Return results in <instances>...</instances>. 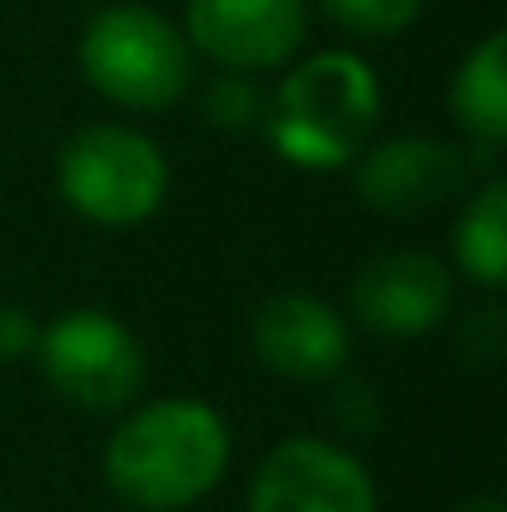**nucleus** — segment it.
<instances>
[{"mask_svg": "<svg viewBox=\"0 0 507 512\" xmlns=\"http://www.w3.org/2000/svg\"><path fill=\"white\" fill-rule=\"evenodd\" d=\"M249 343L269 373L294 383L329 378L348 363V324L319 294H274L254 314Z\"/></svg>", "mask_w": 507, "mask_h": 512, "instance_id": "nucleus-10", "label": "nucleus"}, {"mask_svg": "<svg viewBox=\"0 0 507 512\" xmlns=\"http://www.w3.org/2000/svg\"><path fill=\"white\" fill-rule=\"evenodd\" d=\"M249 512H378L368 468L324 438H284L249 478Z\"/></svg>", "mask_w": 507, "mask_h": 512, "instance_id": "nucleus-6", "label": "nucleus"}, {"mask_svg": "<svg viewBox=\"0 0 507 512\" xmlns=\"http://www.w3.org/2000/svg\"><path fill=\"white\" fill-rule=\"evenodd\" d=\"M309 35L304 0H189L184 5V40L204 50L224 70H274L299 55Z\"/></svg>", "mask_w": 507, "mask_h": 512, "instance_id": "nucleus-7", "label": "nucleus"}, {"mask_svg": "<svg viewBox=\"0 0 507 512\" xmlns=\"http://www.w3.org/2000/svg\"><path fill=\"white\" fill-rule=\"evenodd\" d=\"M453 259L483 289H503L507 284V184L503 179L483 184L468 199V209L458 214Z\"/></svg>", "mask_w": 507, "mask_h": 512, "instance_id": "nucleus-12", "label": "nucleus"}, {"mask_svg": "<svg viewBox=\"0 0 507 512\" xmlns=\"http://www.w3.org/2000/svg\"><path fill=\"white\" fill-rule=\"evenodd\" d=\"M55 184L80 219L100 229H135L160 214L169 165L160 145L130 125H85L60 145Z\"/></svg>", "mask_w": 507, "mask_h": 512, "instance_id": "nucleus-4", "label": "nucleus"}, {"mask_svg": "<svg viewBox=\"0 0 507 512\" xmlns=\"http://www.w3.org/2000/svg\"><path fill=\"white\" fill-rule=\"evenodd\" d=\"M448 105H453V120L483 145V150H498L507 140V35L493 30L483 35L458 75H453V90H448Z\"/></svg>", "mask_w": 507, "mask_h": 512, "instance_id": "nucleus-11", "label": "nucleus"}, {"mask_svg": "<svg viewBox=\"0 0 507 512\" xmlns=\"http://www.w3.org/2000/svg\"><path fill=\"white\" fill-rule=\"evenodd\" d=\"M209 120L239 130V125L259 120V95H254L244 80H219V85L209 90Z\"/></svg>", "mask_w": 507, "mask_h": 512, "instance_id": "nucleus-14", "label": "nucleus"}, {"mask_svg": "<svg viewBox=\"0 0 507 512\" xmlns=\"http://www.w3.org/2000/svg\"><path fill=\"white\" fill-rule=\"evenodd\" d=\"M458 512H503V503H498L493 493H483V498H468V503H463Z\"/></svg>", "mask_w": 507, "mask_h": 512, "instance_id": "nucleus-16", "label": "nucleus"}, {"mask_svg": "<svg viewBox=\"0 0 507 512\" xmlns=\"http://www.w3.org/2000/svg\"><path fill=\"white\" fill-rule=\"evenodd\" d=\"M80 70L105 100L160 115L184 100L194 80V55L184 30H174L160 10L105 5L80 35Z\"/></svg>", "mask_w": 507, "mask_h": 512, "instance_id": "nucleus-3", "label": "nucleus"}, {"mask_svg": "<svg viewBox=\"0 0 507 512\" xmlns=\"http://www.w3.org/2000/svg\"><path fill=\"white\" fill-rule=\"evenodd\" d=\"M353 319L378 339H418L443 324L453 309V279L448 269L423 249H393L368 259L348 284Z\"/></svg>", "mask_w": 507, "mask_h": 512, "instance_id": "nucleus-8", "label": "nucleus"}, {"mask_svg": "<svg viewBox=\"0 0 507 512\" xmlns=\"http://www.w3.org/2000/svg\"><path fill=\"white\" fill-rule=\"evenodd\" d=\"M423 0H324V15L358 40H393L418 20Z\"/></svg>", "mask_w": 507, "mask_h": 512, "instance_id": "nucleus-13", "label": "nucleus"}, {"mask_svg": "<svg viewBox=\"0 0 507 512\" xmlns=\"http://www.w3.org/2000/svg\"><path fill=\"white\" fill-rule=\"evenodd\" d=\"M229 448V428L209 403L155 398L110 433L105 483L140 512H179L219 488Z\"/></svg>", "mask_w": 507, "mask_h": 512, "instance_id": "nucleus-1", "label": "nucleus"}, {"mask_svg": "<svg viewBox=\"0 0 507 512\" xmlns=\"http://www.w3.org/2000/svg\"><path fill=\"white\" fill-rule=\"evenodd\" d=\"M468 184V155L448 140L428 135H393L358 155V194L378 214L413 219L438 209Z\"/></svg>", "mask_w": 507, "mask_h": 512, "instance_id": "nucleus-9", "label": "nucleus"}, {"mask_svg": "<svg viewBox=\"0 0 507 512\" xmlns=\"http://www.w3.org/2000/svg\"><path fill=\"white\" fill-rule=\"evenodd\" d=\"M30 348H35L30 314L15 309V304H0V363H10V358H20V353H30Z\"/></svg>", "mask_w": 507, "mask_h": 512, "instance_id": "nucleus-15", "label": "nucleus"}, {"mask_svg": "<svg viewBox=\"0 0 507 512\" xmlns=\"http://www.w3.org/2000/svg\"><path fill=\"white\" fill-rule=\"evenodd\" d=\"M378 75L353 50H319L299 60L264 115L269 145L299 170H343L368 150L378 125Z\"/></svg>", "mask_w": 507, "mask_h": 512, "instance_id": "nucleus-2", "label": "nucleus"}, {"mask_svg": "<svg viewBox=\"0 0 507 512\" xmlns=\"http://www.w3.org/2000/svg\"><path fill=\"white\" fill-rule=\"evenodd\" d=\"M35 358L45 383L85 413H115L145 388V348L105 309L60 314L45 334H35Z\"/></svg>", "mask_w": 507, "mask_h": 512, "instance_id": "nucleus-5", "label": "nucleus"}]
</instances>
